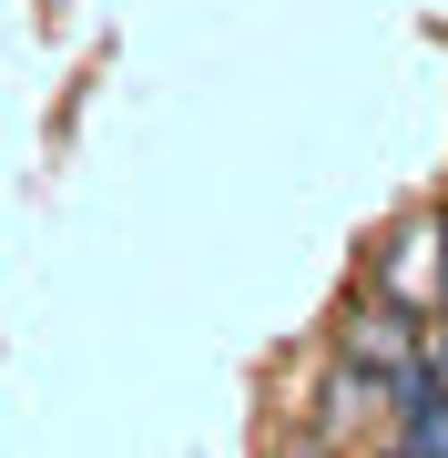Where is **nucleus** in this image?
Segmentation results:
<instances>
[{
    "label": "nucleus",
    "mask_w": 448,
    "mask_h": 458,
    "mask_svg": "<svg viewBox=\"0 0 448 458\" xmlns=\"http://www.w3.org/2000/svg\"><path fill=\"white\" fill-rule=\"evenodd\" d=\"M387 438L408 458H448V367L438 357H408L387 377Z\"/></svg>",
    "instance_id": "f257e3e1"
},
{
    "label": "nucleus",
    "mask_w": 448,
    "mask_h": 458,
    "mask_svg": "<svg viewBox=\"0 0 448 458\" xmlns=\"http://www.w3.org/2000/svg\"><path fill=\"white\" fill-rule=\"evenodd\" d=\"M336 357H347V367H367V377L387 387V377H398V367L418 357V327H408V306L347 295V306H336Z\"/></svg>",
    "instance_id": "f03ea898"
},
{
    "label": "nucleus",
    "mask_w": 448,
    "mask_h": 458,
    "mask_svg": "<svg viewBox=\"0 0 448 458\" xmlns=\"http://www.w3.org/2000/svg\"><path fill=\"white\" fill-rule=\"evenodd\" d=\"M387 458H408V448H398V438H387Z\"/></svg>",
    "instance_id": "7ed1b4c3"
},
{
    "label": "nucleus",
    "mask_w": 448,
    "mask_h": 458,
    "mask_svg": "<svg viewBox=\"0 0 448 458\" xmlns=\"http://www.w3.org/2000/svg\"><path fill=\"white\" fill-rule=\"evenodd\" d=\"M438 367H448V336H438Z\"/></svg>",
    "instance_id": "20e7f679"
},
{
    "label": "nucleus",
    "mask_w": 448,
    "mask_h": 458,
    "mask_svg": "<svg viewBox=\"0 0 448 458\" xmlns=\"http://www.w3.org/2000/svg\"><path fill=\"white\" fill-rule=\"evenodd\" d=\"M438 306H448V295H438Z\"/></svg>",
    "instance_id": "39448f33"
}]
</instances>
